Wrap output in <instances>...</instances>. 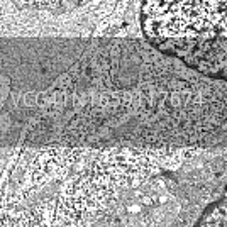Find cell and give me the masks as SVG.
Segmentation results:
<instances>
[{
	"mask_svg": "<svg viewBox=\"0 0 227 227\" xmlns=\"http://www.w3.org/2000/svg\"><path fill=\"white\" fill-rule=\"evenodd\" d=\"M24 7L31 9H41V10H53V12H63V10H71L88 0H14Z\"/></svg>",
	"mask_w": 227,
	"mask_h": 227,
	"instance_id": "2",
	"label": "cell"
},
{
	"mask_svg": "<svg viewBox=\"0 0 227 227\" xmlns=\"http://www.w3.org/2000/svg\"><path fill=\"white\" fill-rule=\"evenodd\" d=\"M227 0H144L146 39L202 73L224 78L227 55Z\"/></svg>",
	"mask_w": 227,
	"mask_h": 227,
	"instance_id": "1",
	"label": "cell"
},
{
	"mask_svg": "<svg viewBox=\"0 0 227 227\" xmlns=\"http://www.w3.org/2000/svg\"><path fill=\"white\" fill-rule=\"evenodd\" d=\"M199 227H225V210H224V207L219 208V212L215 210L214 214L205 220V224H202Z\"/></svg>",
	"mask_w": 227,
	"mask_h": 227,
	"instance_id": "3",
	"label": "cell"
}]
</instances>
